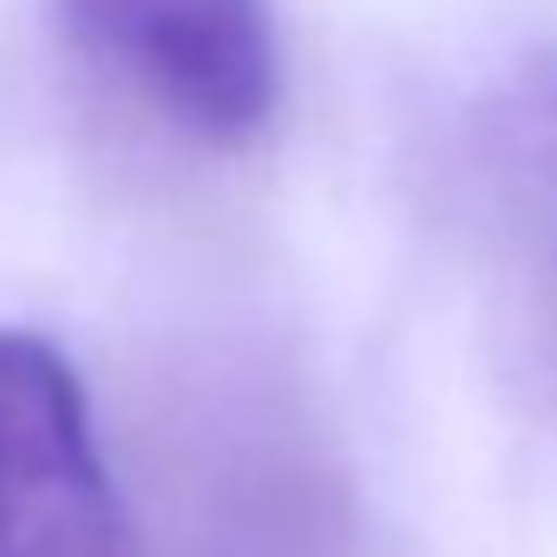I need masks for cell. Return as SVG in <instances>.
Here are the masks:
<instances>
[{"instance_id":"cell-1","label":"cell","mask_w":557,"mask_h":557,"mask_svg":"<svg viewBox=\"0 0 557 557\" xmlns=\"http://www.w3.org/2000/svg\"><path fill=\"white\" fill-rule=\"evenodd\" d=\"M53 21L73 53L197 145H249L275 119L269 0H53Z\"/></svg>"},{"instance_id":"cell-2","label":"cell","mask_w":557,"mask_h":557,"mask_svg":"<svg viewBox=\"0 0 557 557\" xmlns=\"http://www.w3.org/2000/svg\"><path fill=\"white\" fill-rule=\"evenodd\" d=\"M0 557H145L73 361L0 329Z\"/></svg>"},{"instance_id":"cell-3","label":"cell","mask_w":557,"mask_h":557,"mask_svg":"<svg viewBox=\"0 0 557 557\" xmlns=\"http://www.w3.org/2000/svg\"><path fill=\"white\" fill-rule=\"evenodd\" d=\"M531 125L544 132V151H550V164H557V53L531 73Z\"/></svg>"}]
</instances>
